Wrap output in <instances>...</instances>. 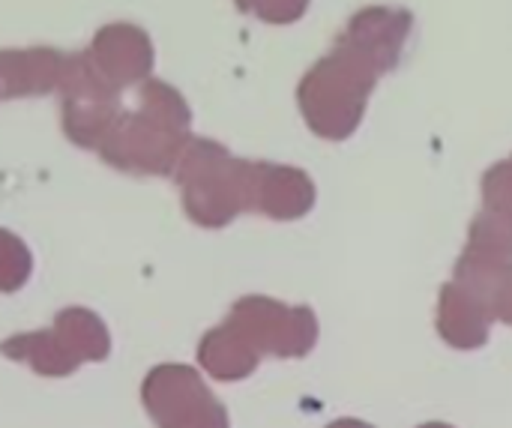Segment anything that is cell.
I'll return each mask as SVG.
<instances>
[{"label": "cell", "instance_id": "cell-1", "mask_svg": "<svg viewBox=\"0 0 512 428\" xmlns=\"http://www.w3.org/2000/svg\"><path fill=\"white\" fill-rule=\"evenodd\" d=\"M411 30L414 15L402 6H366L351 15L333 51L297 87L300 111L318 138L345 141L357 132L375 84L399 66Z\"/></svg>", "mask_w": 512, "mask_h": 428}, {"label": "cell", "instance_id": "cell-2", "mask_svg": "<svg viewBox=\"0 0 512 428\" xmlns=\"http://www.w3.org/2000/svg\"><path fill=\"white\" fill-rule=\"evenodd\" d=\"M177 183L183 186L186 213L207 228H222L243 210L288 222L315 207V183L306 171L243 162L207 138L186 144L177 162Z\"/></svg>", "mask_w": 512, "mask_h": 428}, {"label": "cell", "instance_id": "cell-3", "mask_svg": "<svg viewBox=\"0 0 512 428\" xmlns=\"http://www.w3.org/2000/svg\"><path fill=\"white\" fill-rule=\"evenodd\" d=\"M192 111L165 81L147 78L135 90V105L120 108L99 153L135 174H168L177 168L189 138Z\"/></svg>", "mask_w": 512, "mask_h": 428}, {"label": "cell", "instance_id": "cell-4", "mask_svg": "<svg viewBox=\"0 0 512 428\" xmlns=\"http://www.w3.org/2000/svg\"><path fill=\"white\" fill-rule=\"evenodd\" d=\"M234 321L240 327L252 330V336L249 333L237 336L225 327V330H216V336H210L204 342V351H201L204 360L228 351V357L213 366V372L222 378H225V369L231 363V354H237L234 357V378H240V375L255 369L258 351L282 354V357H300V354L312 351V345L318 339L315 315L306 306L288 309V306H282L276 300H264V297H249V300L237 303Z\"/></svg>", "mask_w": 512, "mask_h": 428}, {"label": "cell", "instance_id": "cell-5", "mask_svg": "<svg viewBox=\"0 0 512 428\" xmlns=\"http://www.w3.org/2000/svg\"><path fill=\"white\" fill-rule=\"evenodd\" d=\"M63 126L66 135L81 147H102L117 114H120V90H114L105 78L81 54H66L63 78Z\"/></svg>", "mask_w": 512, "mask_h": 428}, {"label": "cell", "instance_id": "cell-6", "mask_svg": "<svg viewBox=\"0 0 512 428\" xmlns=\"http://www.w3.org/2000/svg\"><path fill=\"white\" fill-rule=\"evenodd\" d=\"M84 57L96 69V75L105 78L114 90L144 84L156 63L150 33L132 21H111L99 27Z\"/></svg>", "mask_w": 512, "mask_h": 428}, {"label": "cell", "instance_id": "cell-7", "mask_svg": "<svg viewBox=\"0 0 512 428\" xmlns=\"http://www.w3.org/2000/svg\"><path fill=\"white\" fill-rule=\"evenodd\" d=\"M66 54L57 48H3L0 51V96H39L60 87Z\"/></svg>", "mask_w": 512, "mask_h": 428}, {"label": "cell", "instance_id": "cell-8", "mask_svg": "<svg viewBox=\"0 0 512 428\" xmlns=\"http://www.w3.org/2000/svg\"><path fill=\"white\" fill-rule=\"evenodd\" d=\"M240 12L255 15L267 24H294L306 15L309 0H234Z\"/></svg>", "mask_w": 512, "mask_h": 428}, {"label": "cell", "instance_id": "cell-9", "mask_svg": "<svg viewBox=\"0 0 512 428\" xmlns=\"http://www.w3.org/2000/svg\"><path fill=\"white\" fill-rule=\"evenodd\" d=\"M27 270H30V255L24 243L15 234L0 231V288H18Z\"/></svg>", "mask_w": 512, "mask_h": 428}, {"label": "cell", "instance_id": "cell-10", "mask_svg": "<svg viewBox=\"0 0 512 428\" xmlns=\"http://www.w3.org/2000/svg\"><path fill=\"white\" fill-rule=\"evenodd\" d=\"M483 204L512 210V156L483 174Z\"/></svg>", "mask_w": 512, "mask_h": 428}, {"label": "cell", "instance_id": "cell-11", "mask_svg": "<svg viewBox=\"0 0 512 428\" xmlns=\"http://www.w3.org/2000/svg\"><path fill=\"white\" fill-rule=\"evenodd\" d=\"M330 428H372V426H366V423H360V420H339V423H333Z\"/></svg>", "mask_w": 512, "mask_h": 428}, {"label": "cell", "instance_id": "cell-12", "mask_svg": "<svg viewBox=\"0 0 512 428\" xmlns=\"http://www.w3.org/2000/svg\"><path fill=\"white\" fill-rule=\"evenodd\" d=\"M423 428H453V426H444V423H432V426H423Z\"/></svg>", "mask_w": 512, "mask_h": 428}, {"label": "cell", "instance_id": "cell-13", "mask_svg": "<svg viewBox=\"0 0 512 428\" xmlns=\"http://www.w3.org/2000/svg\"><path fill=\"white\" fill-rule=\"evenodd\" d=\"M0 99H3V96H0Z\"/></svg>", "mask_w": 512, "mask_h": 428}]
</instances>
